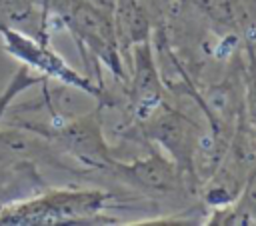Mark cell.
Instances as JSON below:
<instances>
[{
	"label": "cell",
	"mask_w": 256,
	"mask_h": 226,
	"mask_svg": "<svg viewBox=\"0 0 256 226\" xmlns=\"http://www.w3.org/2000/svg\"><path fill=\"white\" fill-rule=\"evenodd\" d=\"M134 62H136V72H134V100L138 104V108H148L158 100L160 94V80L148 50V44L144 40H140L136 44V54H134Z\"/></svg>",
	"instance_id": "5b68a950"
},
{
	"label": "cell",
	"mask_w": 256,
	"mask_h": 226,
	"mask_svg": "<svg viewBox=\"0 0 256 226\" xmlns=\"http://www.w3.org/2000/svg\"><path fill=\"white\" fill-rule=\"evenodd\" d=\"M102 192H50L0 212V224H56L90 216L102 208Z\"/></svg>",
	"instance_id": "6da1fadb"
},
{
	"label": "cell",
	"mask_w": 256,
	"mask_h": 226,
	"mask_svg": "<svg viewBox=\"0 0 256 226\" xmlns=\"http://www.w3.org/2000/svg\"><path fill=\"white\" fill-rule=\"evenodd\" d=\"M148 134L158 140L176 160V166H190L196 146L194 124L176 112H158L150 124Z\"/></svg>",
	"instance_id": "7a4b0ae2"
},
{
	"label": "cell",
	"mask_w": 256,
	"mask_h": 226,
	"mask_svg": "<svg viewBox=\"0 0 256 226\" xmlns=\"http://www.w3.org/2000/svg\"><path fill=\"white\" fill-rule=\"evenodd\" d=\"M122 170L128 178H132L142 188H148L150 192H172L178 184V166L170 164L158 154L136 160L130 166H122Z\"/></svg>",
	"instance_id": "277c9868"
},
{
	"label": "cell",
	"mask_w": 256,
	"mask_h": 226,
	"mask_svg": "<svg viewBox=\"0 0 256 226\" xmlns=\"http://www.w3.org/2000/svg\"><path fill=\"white\" fill-rule=\"evenodd\" d=\"M248 96H250V112H252V118H254V124H256V78L250 80Z\"/></svg>",
	"instance_id": "30bf717a"
},
{
	"label": "cell",
	"mask_w": 256,
	"mask_h": 226,
	"mask_svg": "<svg viewBox=\"0 0 256 226\" xmlns=\"http://www.w3.org/2000/svg\"><path fill=\"white\" fill-rule=\"evenodd\" d=\"M244 202L250 204L252 208H256V170L250 176L248 184H246V192H244Z\"/></svg>",
	"instance_id": "9c48e42d"
},
{
	"label": "cell",
	"mask_w": 256,
	"mask_h": 226,
	"mask_svg": "<svg viewBox=\"0 0 256 226\" xmlns=\"http://www.w3.org/2000/svg\"><path fill=\"white\" fill-rule=\"evenodd\" d=\"M34 82V78H30L28 74H26V70H20L18 72V76L14 78V82H12V86L0 96V116H2V112H4V108H6V104L12 100V96L20 90V88H26V86H30Z\"/></svg>",
	"instance_id": "ba28073f"
},
{
	"label": "cell",
	"mask_w": 256,
	"mask_h": 226,
	"mask_svg": "<svg viewBox=\"0 0 256 226\" xmlns=\"http://www.w3.org/2000/svg\"><path fill=\"white\" fill-rule=\"evenodd\" d=\"M194 2L224 26L242 28L250 20V12L244 0H194Z\"/></svg>",
	"instance_id": "52a82bcc"
},
{
	"label": "cell",
	"mask_w": 256,
	"mask_h": 226,
	"mask_svg": "<svg viewBox=\"0 0 256 226\" xmlns=\"http://www.w3.org/2000/svg\"><path fill=\"white\" fill-rule=\"evenodd\" d=\"M4 36H6V48H8L12 54L30 60V64L42 68L44 72H48V74H52V76H56V78L68 82V84H74V86H78V88H82V90H88V92H94V88H92L86 80H82L76 72H72V70H70L60 58H56L52 52L42 50L38 44L30 42L28 38L18 36L16 32L4 30Z\"/></svg>",
	"instance_id": "3957f363"
},
{
	"label": "cell",
	"mask_w": 256,
	"mask_h": 226,
	"mask_svg": "<svg viewBox=\"0 0 256 226\" xmlns=\"http://www.w3.org/2000/svg\"><path fill=\"white\" fill-rule=\"evenodd\" d=\"M40 186L34 170L30 166L18 168H0V212L26 190Z\"/></svg>",
	"instance_id": "8992f818"
}]
</instances>
